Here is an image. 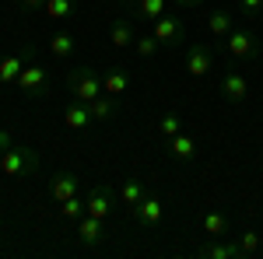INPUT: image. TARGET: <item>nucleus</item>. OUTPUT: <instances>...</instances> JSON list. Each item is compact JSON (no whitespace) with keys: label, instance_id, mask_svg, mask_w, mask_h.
Listing matches in <instances>:
<instances>
[{"label":"nucleus","instance_id":"obj_21","mask_svg":"<svg viewBox=\"0 0 263 259\" xmlns=\"http://www.w3.org/2000/svg\"><path fill=\"white\" fill-rule=\"evenodd\" d=\"M63 123L70 126V130H84L88 123H91V109H88V102H67V109H63Z\"/></svg>","mask_w":263,"mask_h":259},{"label":"nucleus","instance_id":"obj_17","mask_svg":"<svg viewBox=\"0 0 263 259\" xmlns=\"http://www.w3.org/2000/svg\"><path fill=\"white\" fill-rule=\"evenodd\" d=\"M105 238V228H102V217H91V214H84L78 221V242L81 245H99Z\"/></svg>","mask_w":263,"mask_h":259},{"label":"nucleus","instance_id":"obj_33","mask_svg":"<svg viewBox=\"0 0 263 259\" xmlns=\"http://www.w3.org/2000/svg\"><path fill=\"white\" fill-rule=\"evenodd\" d=\"M0 161H4V151H0Z\"/></svg>","mask_w":263,"mask_h":259},{"label":"nucleus","instance_id":"obj_18","mask_svg":"<svg viewBox=\"0 0 263 259\" xmlns=\"http://www.w3.org/2000/svg\"><path fill=\"white\" fill-rule=\"evenodd\" d=\"M165 147H168V154H172L176 161H190V158H197V137H190L186 130H182V133H176V137L168 140Z\"/></svg>","mask_w":263,"mask_h":259},{"label":"nucleus","instance_id":"obj_22","mask_svg":"<svg viewBox=\"0 0 263 259\" xmlns=\"http://www.w3.org/2000/svg\"><path fill=\"white\" fill-rule=\"evenodd\" d=\"M144 196H147V182H144V179H126L120 186V203L126 207V210H134Z\"/></svg>","mask_w":263,"mask_h":259},{"label":"nucleus","instance_id":"obj_15","mask_svg":"<svg viewBox=\"0 0 263 259\" xmlns=\"http://www.w3.org/2000/svg\"><path fill=\"white\" fill-rule=\"evenodd\" d=\"M78 175L74 172H57L53 179H49V196L57 200V203H63V200H70V196H78Z\"/></svg>","mask_w":263,"mask_h":259},{"label":"nucleus","instance_id":"obj_27","mask_svg":"<svg viewBox=\"0 0 263 259\" xmlns=\"http://www.w3.org/2000/svg\"><path fill=\"white\" fill-rule=\"evenodd\" d=\"M60 214H63V221H81L84 214H88V207H84L81 196H70V200L60 203Z\"/></svg>","mask_w":263,"mask_h":259},{"label":"nucleus","instance_id":"obj_3","mask_svg":"<svg viewBox=\"0 0 263 259\" xmlns=\"http://www.w3.org/2000/svg\"><path fill=\"white\" fill-rule=\"evenodd\" d=\"M151 35L158 39V46H168V49H176L186 42V25H182L179 14H172V11H165L162 18L151 21Z\"/></svg>","mask_w":263,"mask_h":259},{"label":"nucleus","instance_id":"obj_11","mask_svg":"<svg viewBox=\"0 0 263 259\" xmlns=\"http://www.w3.org/2000/svg\"><path fill=\"white\" fill-rule=\"evenodd\" d=\"M197 256L207 259H242V249L235 238H207L203 245H197Z\"/></svg>","mask_w":263,"mask_h":259},{"label":"nucleus","instance_id":"obj_13","mask_svg":"<svg viewBox=\"0 0 263 259\" xmlns=\"http://www.w3.org/2000/svg\"><path fill=\"white\" fill-rule=\"evenodd\" d=\"M25 63H32V49H18L11 56H4L0 60V84H14L18 74L25 70Z\"/></svg>","mask_w":263,"mask_h":259},{"label":"nucleus","instance_id":"obj_19","mask_svg":"<svg viewBox=\"0 0 263 259\" xmlns=\"http://www.w3.org/2000/svg\"><path fill=\"white\" fill-rule=\"evenodd\" d=\"M49 53H53V60H70L78 53V39L70 32H53L49 35Z\"/></svg>","mask_w":263,"mask_h":259},{"label":"nucleus","instance_id":"obj_4","mask_svg":"<svg viewBox=\"0 0 263 259\" xmlns=\"http://www.w3.org/2000/svg\"><path fill=\"white\" fill-rule=\"evenodd\" d=\"M14 88H18L25 98H42L49 91V70L39 67V63H25V70L18 74Z\"/></svg>","mask_w":263,"mask_h":259},{"label":"nucleus","instance_id":"obj_8","mask_svg":"<svg viewBox=\"0 0 263 259\" xmlns=\"http://www.w3.org/2000/svg\"><path fill=\"white\" fill-rule=\"evenodd\" d=\"M120 4L134 21H147V25L168 11V0H120Z\"/></svg>","mask_w":263,"mask_h":259},{"label":"nucleus","instance_id":"obj_14","mask_svg":"<svg viewBox=\"0 0 263 259\" xmlns=\"http://www.w3.org/2000/svg\"><path fill=\"white\" fill-rule=\"evenodd\" d=\"M200 228H203L207 238H228L232 235V221H228L224 210H207L200 217Z\"/></svg>","mask_w":263,"mask_h":259},{"label":"nucleus","instance_id":"obj_12","mask_svg":"<svg viewBox=\"0 0 263 259\" xmlns=\"http://www.w3.org/2000/svg\"><path fill=\"white\" fill-rule=\"evenodd\" d=\"M232 28H235V11H228V7H218V11H207V32L214 35V39H228L232 35Z\"/></svg>","mask_w":263,"mask_h":259},{"label":"nucleus","instance_id":"obj_28","mask_svg":"<svg viewBox=\"0 0 263 259\" xmlns=\"http://www.w3.org/2000/svg\"><path fill=\"white\" fill-rule=\"evenodd\" d=\"M134 49H137V56H141V60H151L162 46H158V39H155L151 32H147V35H141V39H134Z\"/></svg>","mask_w":263,"mask_h":259},{"label":"nucleus","instance_id":"obj_9","mask_svg":"<svg viewBox=\"0 0 263 259\" xmlns=\"http://www.w3.org/2000/svg\"><path fill=\"white\" fill-rule=\"evenodd\" d=\"M224 49L235 60H253L256 56V35L249 28H232V35L224 39Z\"/></svg>","mask_w":263,"mask_h":259},{"label":"nucleus","instance_id":"obj_5","mask_svg":"<svg viewBox=\"0 0 263 259\" xmlns=\"http://www.w3.org/2000/svg\"><path fill=\"white\" fill-rule=\"evenodd\" d=\"M182 67H186V74H190V77H207V74L214 70V49H211L207 42H193V46L186 49Z\"/></svg>","mask_w":263,"mask_h":259},{"label":"nucleus","instance_id":"obj_10","mask_svg":"<svg viewBox=\"0 0 263 259\" xmlns=\"http://www.w3.org/2000/svg\"><path fill=\"white\" fill-rule=\"evenodd\" d=\"M218 91H221L224 102L239 105V102L249 98V81H246V74H239V70H228L221 77V84H218Z\"/></svg>","mask_w":263,"mask_h":259},{"label":"nucleus","instance_id":"obj_6","mask_svg":"<svg viewBox=\"0 0 263 259\" xmlns=\"http://www.w3.org/2000/svg\"><path fill=\"white\" fill-rule=\"evenodd\" d=\"M130 214H134V221H137V228L155 231V228L162 224V217H165V207H162V200H158V196H151V193H147V196H144Z\"/></svg>","mask_w":263,"mask_h":259},{"label":"nucleus","instance_id":"obj_20","mask_svg":"<svg viewBox=\"0 0 263 259\" xmlns=\"http://www.w3.org/2000/svg\"><path fill=\"white\" fill-rule=\"evenodd\" d=\"M102 84H105V95L120 98L123 91L130 88V70H123V67H109V70L102 74Z\"/></svg>","mask_w":263,"mask_h":259},{"label":"nucleus","instance_id":"obj_29","mask_svg":"<svg viewBox=\"0 0 263 259\" xmlns=\"http://www.w3.org/2000/svg\"><path fill=\"white\" fill-rule=\"evenodd\" d=\"M242 18H260L263 14V0H239V7H235Z\"/></svg>","mask_w":263,"mask_h":259},{"label":"nucleus","instance_id":"obj_31","mask_svg":"<svg viewBox=\"0 0 263 259\" xmlns=\"http://www.w3.org/2000/svg\"><path fill=\"white\" fill-rule=\"evenodd\" d=\"M7 147H14V140H11L7 130H0V151H7Z\"/></svg>","mask_w":263,"mask_h":259},{"label":"nucleus","instance_id":"obj_23","mask_svg":"<svg viewBox=\"0 0 263 259\" xmlns=\"http://www.w3.org/2000/svg\"><path fill=\"white\" fill-rule=\"evenodd\" d=\"M88 109H91V123H109L116 119V112H120V105L112 95H99L95 102H88Z\"/></svg>","mask_w":263,"mask_h":259},{"label":"nucleus","instance_id":"obj_24","mask_svg":"<svg viewBox=\"0 0 263 259\" xmlns=\"http://www.w3.org/2000/svg\"><path fill=\"white\" fill-rule=\"evenodd\" d=\"M46 14L53 21H67L78 14V0H46V7H42Z\"/></svg>","mask_w":263,"mask_h":259},{"label":"nucleus","instance_id":"obj_26","mask_svg":"<svg viewBox=\"0 0 263 259\" xmlns=\"http://www.w3.org/2000/svg\"><path fill=\"white\" fill-rule=\"evenodd\" d=\"M235 242H239V249H242V256H253V252H260V249H263V238H260V231H253V228H246L242 235H235Z\"/></svg>","mask_w":263,"mask_h":259},{"label":"nucleus","instance_id":"obj_2","mask_svg":"<svg viewBox=\"0 0 263 259\" xmlns=\"http://www.w3.org/2000/svg\"><path fill=\"white\" fill-rule=\"evenodd\" d=\"M39 168V151L32 147H7L4 151V161H0V172L11 175V179H25Z\"/></svg>","mask_w":263,"mask_h":259},{"label":"nucleus","instance_id":"obj_1","mask_svg":"<svg viewBox=\"0 0 263 259\" xmlns=\"http://www.w3.org/2000/svg\"><path fill=\"white\" fill-rule=\"evenodd\" d=\"M67 91L78 102H95L99 95H105V84H102V74L95 67H74L67 74Z\"/></svg>","mask_w":263,"mask_h":259},{"label":"nucleus","instance_id":"obj_25","mask_svg":"<svg viewBox=\"0 0 263 259\" xmlns=\"http://www.w3.org/2000/svg\"><path fill=\"white\" fill-rule=\"evenodd\" d=\"M176 133H182V116L179 112H165L162 119H158V137H162V144H168Z\"/></svg>","mask_w":263,"mask_h":259},{"label":"nucleus","instance_id":"obj_16","mask_svg":"<svg viewBox=\"0 0 263 259\" xmlns=\"http://www.w3.org/2000/svg\"><path fill=\"white\" fill-rule=\"evenodd\" d=\"M134 25L130 18H112L109 21V42H112V49H130L134 46Z\"/></svg>","mask_w":263,"mask_h":259},{"label":"nucleus","instance_id":"obj_7","mask_svg":"<svg viewBox=\"0 0 263 259\" xmlns=\"http://www.w3.org/2000/svg\"><path fill=\"white\" fill-rule=\"evenodd\" d=\"M84 207H88V214L91 217H109L112 214V207H116V196H112V186H105V182H99V186H91L88 189V196H84Z\"/></svg>","mask_w":263,"mask_h":259},{"label":"nucleus","instance_id":"obj_32","mask_svg":"<svg viewBox=\"0 0 263 259\" xmlns=\"http://www.w3.org/2000/svg\"><path fill=\"white\" fill-rule=\"evenodd\" d=\"M172 4H176V7H203L207 0H172Z\"/></svg>","mask_w":263,"mask_h":259},{"label":"nucleus","instance_id":"obj_30","mask_svg":"<svg viewBox=\"0 0 263 259\" xmlns=\"http://www.w3.org/2000/svg\"><path fill=\"white\" fill-rule=\"evenodd\" d=\"M21 11H39V7H46V0H18Z\"/></svg>","mask_w":263,"mask_h":259}]
</instances>
